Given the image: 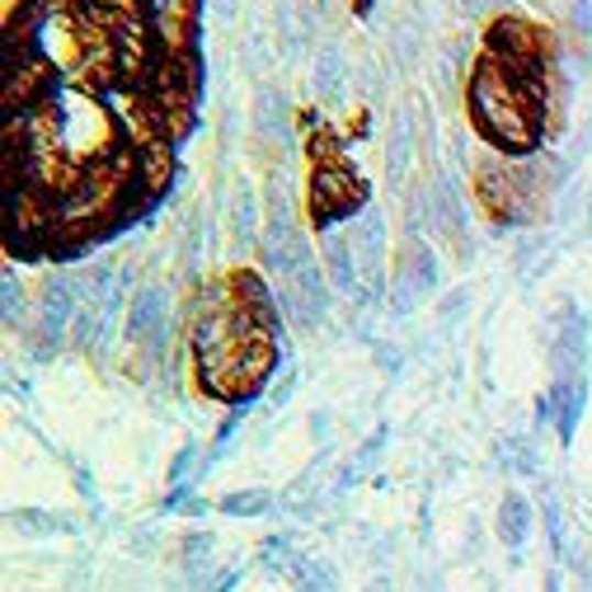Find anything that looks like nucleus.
I'll use <instances>...</instances> for the list:
<instances>
[{"instance_id": "nucleus-23", "label": "nucleus", "mask_w": 592, "mask_h": 592, "mask_svg": "<svg viewBox=\"0 0 592 592\" xmlns=\"http://www.w3.org/2000/svg\"><path fill=\"white\" fill-rule=\"evenodd\" d=\"M198 461V447L188 442V447H179V457H174V465H169V484H188V465Z\"/></svg>"}, {"instance_id": "nucleus-6", "label": "nucleus", "mask_w": 592, "mask_h": 592, "mask_svg": "<svg viewBox=\"0 0 592 592\" xmlns=\"http://www.w3.org/2000/svg\"><path fill=\"white\" fill-rule=\"evenodd\" d=\"M550 362H555V381L588 376V320L573 306H564L560 335L550 339Z\"/></svg>"}, {"instance_id": "nucleus-16", "label": "nucleus", "mask_w": 592, "mask_h": 592, "mask_svg": "<svg viewBox=\"0 0 592 592\" xmlns=\"http://www.w3.org/2000/svg\"><path fill=\"white\" fill-rule=\"evenodd\" d=\"M10 527L20 536H57V531H72V522L66 517H52L43 508H14L10 513Z\"/></svg>"}, {"instance_id": "nucleus-15", "label": "nucleus", "mask_w": 592, "mask_h": 592, "mask_svg": "<svg viewBox=\"0 0 592 592\" xmlns=\"http://www.w3.org/2000/svg\"><path fill=\"white\" fill-rule=\"evenodd\" d=\"M231 231H235V240H240V245H254V240H259V198L250 194L245 184L235 188V207H231Z\"/></svg>"}, {"instance_id": "nucleus-18", "label": "nucleus", "mask_w": 592, "mask_h": 592, "mask_svg": "<svg viewBox=\"0 0 592 592\" xmlns=\"http://www.w3.org/2000/svg\"><path fill=\"white\" fill-rule=\"evenodd\" d=\"M217 508L226 517H264L273 508V494L268 490H235V494H226Z\"/></svg>"}, {"instance_id": "nucleus-17", "label": "nucleus", "mask_w": 592, "mask_h": 592, "mask_svg": "<svg viewBox=\"0 0 592 592\" xmlns=\"http://www.w3.org/2000/svg\"><path fill=\"white\" fill-rule=\"evenodd\" d=\"M391 52H395V66H399V72H409V66L419 62V52H424V24H419V20L395 24V33H391Z\"/></svg>"}, {"instance_id": "nucleus-29", "label": "nucleus", "mask_w": 592, "mask_h": 592, "mask_svg": "<svg viewBox=\"0 0 592 592\" xmlns=\"http://www.w3.org/2000/svg\"><path fill=\"white\" fill-rule=\"evenodd\" d=\"M546 592H564V583H560V573H546Z\"/></svg>"}, {"instance_id": "nucleus-13", "label": "nucleus", "mask_w": 592, "mask_h": 592, "mask_svg": "<svg viewBox=\"0 0 592 592\" xmlns=\"http://www.w3.org/2000/svg\"><path fill=\"white\" fill-rule=\"evenodd\" d=\"M287 583H292L296 592H339V573L329 569L325 560H310V555H302V560H296V569L287 573Z\"/></svg>"}, {"instance_id": "nucleus-8", "label": "nucleus", "mask_w": 592, "mask_h": 592, "mask_svg": "<svg viewBox=\"0 0 592 592\" xmlns=\"http://www.w3.org/2000/svg\"><path fill=\"white\" fill-rule=\"evenodd\" d=\"M292 128V103L277 85H259L254 90V136L264 146H277Z\"/></svg>"}, {"instance_id": "nucleus-28", "label": "nucleus", "mask_w": 592, "mask_h": 592, "mask_svg": "<svg viewBox=\"0 0 592 592\" xmlns=\"http://www.w3.org/2000/svg\"><path fill=\"white\" fill-rule=\"evenodd\" d=\"M362 592H395V588H391V579H386V573H376V579H372L368 588H362Z\"/></svg>"}, {"instance_id": "nucleus-9", "label": "nucleus", "mask_w": 592, "mask_h": 592, "mask_svg": "<svg viewBox=\"0 0 592 592\" xmlns=\"http://www.w3.org/2000/svg\"><path fill=\"white\" fill-rule=\"evenodd\" d=\"M325 273L343 296H358L362 292V268H358V250H353V235H329L325 240Z\"/></svg>"}, {"instance_id": "nucleus-4", "label": "nucleus", "mask_w": 592, "mask_h": 592, "mask_svg": "<svg viewBox=\"0 0 592 592\" xmlns=\"http://www.w3.org/2000/svg\"><path fill=\"white\" fill-rule=\"evenodd\" d=\"M277 306L287 310L296 329H316L329 316V277L320 268V259H310L302 273L283 277V296H277Z\"/></svg>"}, {"instance_id": "nucleus-19", "label": "nucleus", "mask_w": 592, "mask_h": 592, "mask_svg": "<svg viewBox=\"0 0 592 592\" xmlns=\"http://www.w3.org/2000/svg\"><path fill=\"white\" fill-rule=\"evenodd\" d=\"M212 550H217V541L207 531H188L184 536V564H188L194 579H202V569H212Z\"/></svg>"}, {"instance_id": "nucleus-24", "label": "nucleus", "mask_w": 592, "mask_h": 592, "mask_svg": "<svg viewBox=\"0 0 592 592\" xmlns=\"http://www.w3.org/2000/svg\"><path fill=\"white\" fill-rule=\"evenodd\" d=\"M465 296H470L465 287H457V292H447V296H442V306H438V316H442V320H451V316H461V310H465Z\"/></svg>"}, {"instance_id": "nucleus-5", "label": "nucleus", "mask_w": 592, "mask_h": 592, "mask_svg": "<svg viewBox=\"0 0 592 592\" xmlns=\"http://www.w3.org/2000/svg\"><path fill=\"white\" fill-rule=\"evenodd\" d=\"M80 306V292H76V277H47L43 296H39V353H57L66 329H72V316Z\"/></svg>"}, {"instance_id": "nucleus-11", "label": "nucleus", "mask_w": 592, "mask_h": 592, "mask_svg": "<svg viewBox=\"0 0 592 592\" xmlns=\"http://www.w3.org/2000/svg\"><path fill=\"white\" fill-rule=\"evenodd\" d=\"M310 85H316L320 103H329V109H339L343 103V90H348V62L339 47H320L316 57V72H310Z\"/></svg>"}, {"instance_id": "nucleus-27", "label": "nucleus", "mask_w": 592, "mask_h": 592, "mask_svg": "<svg viewBox=\"0 0 592 592\" xmlns=\"http://www.w3.org/2000/svg\"><path fill=\"white\" fill-rule=\"evenodd\" d=\"M212 10L221 14V20H231V14L240 10V0H212Z\"/></svg>"}, {"instance_id": "nucleus-2", "label": "nucleus", "mask_w": 592, "mask_h": 592, "mask_svg": "<svg viewBox=\"0 0 592 592\" xmlns=\"http://www.w3.org/2000/svg\"><path fill=\"white\" fill-rule=\"evenodd\" d=\"M362 202H368V188H362L353 169L339 161L316 165V179H310V217H316V226H335L339 217L358 212Z\"/></svg>"}, {"instance_id": "nucleus-14", "label": "nucleus", "mask_w": 592, "mask_h": 592, "mask_svg": "<svg viewBox=\"0 0 592 592\" xmlns=\"http://www.w3.org/2000/svg\"><path fill=\"white\" fill-rule=\"evenodd\" d=\"M395 268L409 273L414 283L424 287V296L438 287V254H432V245H424V240H409V250H405V259H399Z\"/></svg>"}, {"instance_id": "nucleus-10", "label": "nucleus", "mask_w": 592, "mask_h": 592, "mask_svg": "<svg viewBox=\"0 0 592 592\" xmlns=\"http://www.w3.org/2000/svg\"><path fill=\"white\" fill-rule=\"evenodd\" d=\"M536 527V508L522 494H503L498 503V513H494V531H498V541L508 546V550H522L527 546V536Z\"/></svg>"}, {"instance_id": "nucleus-3", "label": "nucleus", "mask_w": 592, "mask_h": 592, "mask_svg": "<svg viewBox=\"0 0 592 592\" xmlns=\"http://www.w3.org/2000/svg\"><path fill=\"white\" fill-rule=\"evenodd\" d=\"M353 250L362 268V292L353 302H376L386 292V217L376 207H362V217L353 221Z\"/></svg>"}, {"instance_id": "nucleus-7", "label": "nucleus", "mask_w": 592, "mask_h": 592, "mask_svg": "<svg viewBox=\"0 0 592 592\" xmlns=\"http://www.w3.org/2000/svg\"><path fill=\"white\" fill-rule=\"evenodd\" d=\"M165 316H169V292L165 287H142L132 296L128 320H123L128 343H151L165 329Z\"/></svg>"}, {"instance_id": "nucleus-25", "label": "nucleus", "mask_w": 592, "mask_h": 592, "mask_svg": "<svg viewBox=\"0 0 592 592\" xmlns=\"http://www.w3.org/2000/svg\"><path fill=\"white\" fill-rule=\"evenodd\" d=\"M573 24L583 29V39L592 33V0H573Z\"/></svg>"}, {"instance_id": "nucleus-21", "label": "nucleus", "mask_w": 592, "mask_h": 592, "mask_svg": "<svg viewBox=\"0 0 592 592\" xmlns=\"http://www.w3.org/2000/svg\"><path fill=\"white\" fill-rule=\"evenodd\" d=\"M0 292H6V325L14 329V325L24 320V310H29V302H24V287H20V277H14V273H6V277H0Z\"/></svg>"}, {"instance_id": "nucleus-12", "label": "nucleus", "mask_w": 592, "mask_h": 592, "mask_svg": "<svg viewBox=\"0 0 592 592\" xmlns=\"http://www.w3.org/2000/svg\"><path fill=\"white\" fill-rule=\"evenodd\" d=\"M409 161H414V113H395V128H391V146H386V174L391 184H399L409 174Z\"/></svg>"}, {"instance_id": "nucleus-26", "label": "nucleus", "mask_w": 592, "mask_h": 592, "mask_svg": "<svg viewBox=\"0 0 592 592\" xmlns=\"http://www.w3.org/2000/svg\"><path fill=\"white\" fill-rule=\"evenodd\" d=\"M240 583V569H226V573H217L212 583H207V592H231Z\"/></svg>"}, {"instance_id": "nucleus-1", "label": "nucleus", "mask_w": 592, "mask_h": 592, "mask_svg": "<svg viewBox=\"0 0 592 592\" xmlns=\"http://www.w3.org/2000/svg\"><path fill=\"white\" fill-rule=\"evenodd\" d=\"M470 113H475L480 132L490 136L498 151L527 155L541 142V76H522L513 66H503L494 57L480 62V72L470 76Z\"/></svg>"}, {"instance_id": "nucleus-20", "label": "nucleus", "mask_w": 592, "mask_h": 592, "mask_svg": "<svg viewBox=\"0 0 592 592\" xmlns=\"http://www.w3.org/2000/svg\"><path fill=\"white\" fill-rule=\"evenodd\" d=\"M498 461L513 470V475H531L536 470V451H531V442H522V438H513V442H503V451H498Z\"/></svg>"}, {"instance_id": "nucleus-22", "label": "nucleus", "mask_w": 592, "mask_h": 592, "mask_svg": "<svg viewBox=\"0 0 592 592\" xmlns=\"http://www.w3.org/2000/svg\"><path fill=\"white\" fill-rule=\"evenodd\" d=\"M546 536H550L555 560H564V513H560V503L555 498H546Z\"/></svg>"}]
</instances>
